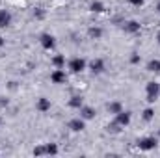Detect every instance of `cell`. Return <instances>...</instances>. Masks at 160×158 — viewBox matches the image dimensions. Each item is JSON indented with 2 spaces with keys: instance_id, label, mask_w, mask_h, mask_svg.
<instances>
[{
  "instance_id": "6da1fadb",
  "label": "cell",
  "mask_w": 160,
  "mask_h": 158,
  "mask_svg": "<svg viewBox=\"0 0 160 158\" xmlns=\"http://www.w3.org/2000/svg\"><path fill=\"white\" fill-rule=\"evenodd\" d=\"M160 97V84L157 80H151V82H147L145 84V99H147V102H157V99Z\"/></svg>"
},
{
  "instance_id": "7a4b0ae2",
  "label": "cell",
  "mask_w": 160,
  "mask_h": 158,
  "mask_svg": "<svg viewBox=\"0 0 160 158\" xmlns=\"http://www.w3.org/2000/svg\"><path fill=\"white\" fill-rule=\"evenodd\" d=\"M136 145H138L140 151H153L158 145V138L157 136H143L136 141Z\"/></svg>"
},
{
  "instance_id": "3957f363",
  "label": "cell",
  "mask_w": 160,
  "mask_h": 158,
  "mask_svg": "<svg viewBox=\"0 0 160 158\" xmlns=\"http://www.w3.org/2000/svg\"><path fill=\"white\" fill-rule=\"evenodd\" d=\"M67 67H69V71H71V73L78 75V73H82V71H86V69H88V62H86L84 58L77 56V58H71V60H69Z\"/></svg>"
},
{
  "instance_id": "277c9868",
  "label": "cell",
  "mask_w": 160,
  "mask_h": 158,
  "mask_svg": "<svg viewBox=\"0 0 160 158\" xmlns=\"http://www.w3.org/2000/svg\"><path fill=\"white\" fill-rule=\"evenodd\" d=\"M130 119H132V114H130L128 110H121L119 114H116V116H114V121L119 125L121 128L128 126V125H130Z\"/></svg>"
},
{
  "instance_id": "5b68a950",
  "label": "cell",
  "mask_w": 160,
  "mask_h": 158,
  "mask_svg": "<svg viewBox=\"0 0 160 158\" xmlns=\"http://www.w3.org/2000/svg\"><path fill=\"white\" fill-rule=\"evenodd\" d=\"M39 43L45 50H54V48H56V37H54L52 34H41Z\"/></svg>"
},
{
  "instance_id": "8992f818",
  "label": "cell",
  "mask_w": 160,
  "mask_h": 158,
  "mask_svg": "<svg viewBox=\"0 0 160 158\" xmlns=\"http://www.w3.org/2000/svg\"><path fill=\"white\" fill-rule=\"evenodd\" d=\"M89 71L93 73V75H101V73H104V69H106V63H104V60L102 58H95V60H91L89 62Z\"/></svg>"
},
{
  "instance_id": "52a82bcc",
  "label": "cell",
  "mask_w": 160,
  "mask_h": 158,
  "mask_svg": "<svg viewBox=\"0 0 160 158\" xmlns=\"http://www.w3.org/2000/svg\"><path fill=\"white\" fill-rule=\"evenodd\" d=\"M50 82L52 84H65L67 82V73L65 69H54L50 73Z\"/></svg>"
},
{
  "instance_id": "ba28073f",
  "label": "cell",
  "mask_w": 160,
  "mask_h": 158,
  "mask_svg": "<svg viewBox=\"0 0 160 158\" xmlns=\"http://www.w3.org/2000/svg\"><path fill=\"white\" fill-rule=\"evenodd\" d=\"M67 126L73 130V132H82L84 128H86V119H82L78 116V117H73L69 123H67Z\"/></svg>"
},
{
  "instance_id": "9c48e42d",
  "label": "cell",
  "mask_w": 160,
  "mask_h": 158,
  "mask_svg": "<svg viewBox=\"0 0 160 158\" xmlns=\"http://www.w3.org/2000/svg\"><path fill=\"white\" fill-rule=\"evenodd\" d=\"M123 30H125L127 34H140V32H142V24L132 19V21H127V22L123 24Z\"/></svg>"
},
{
  "instance_id": "30bf717a",
  "label": "cell",
  "mask_w": 160,
  "mask_h": 158,
  "mask_svg": "<svg viewBox=\"0 0 160 158\" xmlns=\"http://www.w3.org/2000/svg\"><path fill=\"white\" fill-rule=\"evenodd\" d=\"M11 21H13V15H11L8 9L0 7V28H8V26L11 24Z\"/></svg>"
},
{
  "instance_id": "8fae6325",
  "label": "cell",
  "mask_w": 160,
  "mask_h": 158,
  "mask_svg": "<svg viewBox=\"0 0 160 158\" xmlns=\"http://www.w3.org/2000/svg\"><path fill=\"white\" fill-rule=\"evenodd\" d=\"M36 108H38V112H41V114H47V112L50 110V99H47V97H39L38 102H36Z\"/></svg>"
},
{
  "instance_id": "7c38bea8",
  "label": "cell",
  "mask_w": 160,
  "mask_h": 158,
  "mask_svg": "<svg viewBox=\"0 0 160 158\" xmlns=\"http://www.w3.org/2000/svg\"><path fill=\"white\" fill-rule=\"evenodd\" d=\"M88 36H89V39H102L104 30H102L101 26H91V28L88 30Z\"/></svg>"
},
{
  "instance_id": "4fadbf2b",
  "label": "cell",
  "mask_w": 160,
  "mask_h": 158,
  "mask_svg": "<svg viewBox=\"0 0 160 158\" xmlns=\"http://www.w3.org/2000/svg\"><path fill=\"white\" fill-rule=\"evenodd\" d=\"M78 112H80V117H82V119H86V121H89V119H93V117H95V110H93L91 106H86V104H84V106L80 108Z\"/></svg>"
},
{
  "instance_id": "5bb4252c",
  "label": "cell",
  "mask_w": 160,
  "mask_h": 158,
  "mask_svg": "<svg viewBox=\"0 0 160 158\" xmlns=\"http://www.w3.org/2000/svg\"><path fill=\"white\" fill-rule=\"evenodd\" d=\"M50 62H52L54 69H63V67H65V56H63V54H54Z\"/></svg>"
},
{
  "instance_id": "9a60e30c",
  "label": "cell",
  "mask_w": 160,
  "mask_h": 158,
  "mask_svg": "<svg viewBox=\"0 0 160 158\" xmlns=\"http://www.w3.org/2000/svg\"><path fill=\"white\" fill-rule=\"evenodd\" d=\"M106 9V6H104V2H101V0H93L91 4H89V11L91 13H102Z\"/></svg>"
},
{
  "instance_id": "2e32d148",
  "label": "cell",
  "mask_w": 160,
  "mask_h": 158,
  "mask_svg": "<svg viewBox=\"0 0 160 158\" xmlns=\"http://www.w3.org/2000/svg\"><path fill=\"white\" fill-rule=\"evenodd\" d=\"M69 106L75 108V110H80V108L84 106V99H82L80 95H73V97L69 99Z\"/></svg>"
},
{
  "instance_id": "e0dca14e",
  "label": "cell",
  "mask_w": 160,
  "mask_h": 158,
  "mask_svg": "<svg viewBox=\"0 0 160 158\" xmlns=\"http://www.w3.org/2000/svg\"><path fill=\"white\" fill-rule=\"evenodd\" d=\"M106 110H108L110 114H114V116H116V114H119L121 110H123V104H121L119 101H114V102H110V104L106 106Z\"/></svg>"
},
{
  "instance_id": "ac0fdd59",
  "label": "cell",
  "mask_w": 160,
  "mask_h": 158,
  "mask_svg": "<svg viewBox=\"0 0 160 158\" xmlns=\"http://www.w3.org/2000/svg\"><path fill=\"white\" fill-rule=\"evenodd\" d=\"M147 71L149 73H160V60H149L147 62Z\"/></svg>"
},
{
  "instance_id": "d6986e66",
  "label": "cell",
  "mask_w": 160,
  "mask_h": 158,
  "mask_svg": "<svg viewBox=\"0 0 160 158\" xmlns=\"http://www.w3.org/2000/svg\"><path fill=\"white\" fill-rule=\"evenodd\" d=\"M142 119H143L145 123L153 121V119H155V108H151V106H149V108H145V110H143V114H142Z\"/></svg>"
},
{
  "instance_id": "ffe728a7",
  "label": "cell",
  "mask_w": 160,
  "mask_h": 158,
  "mask_svg": "<svg viewBox=\"0 0 160 158\" xmlns=\"http://www.w3.org/2000/svg\"><path fill=\"white\" fill-rule=\"evenodd\" d=\"M45 145V155H58V145L56 143H43Z\"/></svg>"
},
{
  "instance_id": "44dd1931",
  "label": "cell",
  "mask_w": 160,
  "mask_h": 158,
  "mask_svg": "<svg viewBox=\"0 0 160 158\" xmlns=\"http://www.w3.org/2000/svg\"><path fill=\"white\" fill-rule=\"evenodd\" d=\"M34 17H36V19H45V9H43V7H34Z\"/></svg>"
},
{
  "instance_id": "7402d4cb",
  "label": "cell",
  "mask_w": 160,
  "mask_h": 158,
  "mask_svg": "<svg viewBox=\"0 0 160 158\" xmlns=\"http://www.w3.org/2000/svg\"><path fill=\"white\" fill-rule=\"evenodd\" d=\"M41 155H45V145H38L34 149V156H41Z\"/></svg>"
},
{
  "instance_id": "603a6c76",
  "label": "cell",
  "mask_w": 160,
  "mask_h": 158,
  "mask_svg": "<svg viewBox=\"0 0 160 158\" xmlns=\"http://www.w3.org/2000/svg\"><path fill=\"white\" fill-rule=\"evenodd\" d=\"M128 2H130L132 6H136V7H140V6H143V2H145V0H128Z\"/></svg>"
},
{
  "instance_id": "cb8c5ba5",
  "label": "cell",
  "mask_w": 160,
  "mask_h": 158,
  "mask_svg": "<svg viewBox=\"0 0 160 158\" xmlns=\"http://www.w3.org/2000/svg\"><path fill=\"white\" fill-rule=\"evenodd\" d=\"M130 62H132V63H138V62H140V56H138V54L134 52V54L130 56Z\"/></svg>"
},
{
  "instance_id": "d4e9b609",
  "label": "cell",
  "mask_w": 160,
  "mask_h": 158,
  "mask_svg": "<svg viewBox=\"0 0 160 158\" xmlns=\"http://www.w3.org/2000/svg\"><path fill=\"white\" fill-rule=\"evenodd\" d=\"M0 106L4 108V106H8V99H4V97H0Z\"/></svg>"
},
{
  "instance_id": "484cf974",
  "label": "cell",
  "mask_w": 160,
  "mask_h": 158,
  "mask_svg": "<svg viewBox=\"0 0 160 158\" xmlns=\"http://www.w3.org/2000/svg\"><path fill=\"white\" fill-rule=\"evenodd\" d=\"M4 45H6V39H4V37L0 36V47H4Z\"/></svg>"
},
{
  "instance_id": "4316f807",
  "label": "cell",
  "mask_w": 160,
  "mask_h": 158,
  "mask_svg": "<svg viewBox=\"0 0 160 158\" xmlns=\"http://www.w3.org/2000/svg\"><path fill=\"white\" fill-rule=\"evenodd\" d=\"M157 11H158V15H160V2L157 4Z\"/></svg>"
},
{
  "instance_id": "83f0119b",
  "label": "cell",
  "mask_w": 160,
  "mask_h": 158,
  "mask_svg": "<svg viewBox=\"0 0 160 158\" xmlns=\"http://www.w3.org/2000/svg\"><path fill=\"white\" fill-rule=\"evenodd\" d=\"M157 41H158V45H160V32L157 34Z\"/></svg>"
},
{
  "instance_id": "f1b7e54d",
  "label": "cell",
  "mask_w": 160,
  "mask_h": 158,
  "mask_svg": "<svg viewBox=\"0 0 160 158\" xmlns=\"http://www.w3.org/2000/svg\"><path fill=\"white\" fill-rule=\"evenodd\" d=\"M0 125H2V119H0Z\"/></svg>"
},
{
  "instance_id": "f546056e",
  "label": "cell",
  "mask_w": 160,
  "mask_h": 158,
  "mask_svg": "<svg viewBox=\"0 0 160 158\" xmlns=\"http://www.w3.org/2000/svg\"><path fill=\"white\" fill-rule=\"evenodd\" d=\"M158 136H160V130H158Z\"/></svg>"
}]
</instances>
